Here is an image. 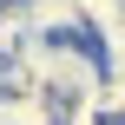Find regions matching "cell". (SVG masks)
<instances>
[{"instance_id":"obj_1","label":"cell","mask_w":125,"mask_h":125,"mask_svg":"<svg viewBox=\"0 0 125 125\" xmlns=\"http://www.w3.org/2000/svg\"><path fill=\"white\" fill-rule=\"evenodd\" d=\"M59 125H112V119H99L92 105H59Z\"/></svg>"}]
</instances>
